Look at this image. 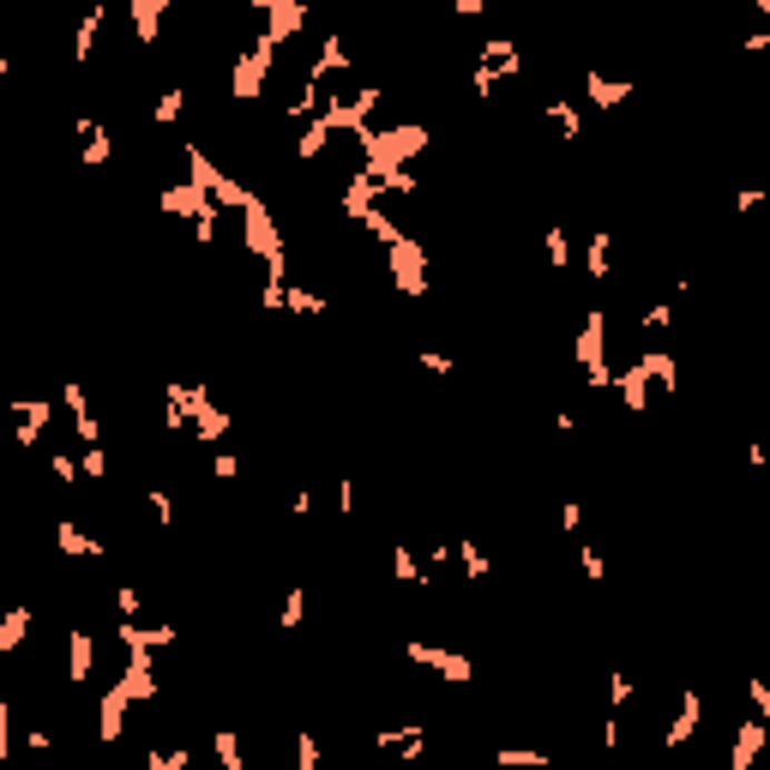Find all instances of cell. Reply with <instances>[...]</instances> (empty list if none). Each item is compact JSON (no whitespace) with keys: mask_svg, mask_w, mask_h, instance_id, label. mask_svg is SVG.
<instances>
[{"mask_svg":"<svg viewBox=\"0 0 770 770\" xmlns=\"http://www.w3.org/2000/svg\"><path fill=\"white\" fill-rule=\"evenodd\" d=\"M211 476H217V482H235V476H241V457H235V452H217V457H211Z\"/></svg>","mask_w":770,"mask_h":770,"instance_id":"43","label":"cell"},{"mask_svg":"<svg viewBox=\"0 0 770 770\" xmlns=\"http://www.w3.org/2000/svg\"><path fill=\"white\" fill-rule=\"evenodd\" d=\"M145 506H151V517H157V530H175V500H169V487L145 482Z\"/></svg>","mask_w":770,"mask_h":770,"instance_id":"34","label":"cell"},{"mask_svg":"<svg viewBox=\"0 0 770 770\" xmlns=\"http://www.w3.org/2000/svg\"><path fill=\"white\" fill-rule=\"evenodd\" d=\"M7 752H12V704L0 699V770H7Z\"/></svg>","mask_w":770,"mask_h":770,"instance_id":"45","label":"cell"},{"mask_svg":"<svg viewBox=\"0 0 770 770\" xmlns=\"http://www.w3.org/2000/svg\"><path fill=\"white\" fill-rule=\"evenodd\" d=\"M609 272H614V235L596 229L584 241V277H590V284H609Z\"/></svg>","mask_w":770,"mask_h":770,"instance_id":"23","label":"cell"},{"mask_svg":"<svg viewBox=\"0 0 770 770\" xmlns=\"http://www.w3.org/2000/svg\"><path fill=\"white\" fill-rule=\"evenodd\" d=\"M416 362H422V367H427V374H434V379H452V374H457V362H452L446 349H422Z\"/></svg>","mask_w":770,"mask_h":770,"instance_id":"40","label":"cell"},{"mask_svg":"<svg viewBox=\"0 0 770 770\" xmlns=\"http://www.w3.org/2000/svg\"><path fill=\"white\" fill-rule=\"evenodd\" d=\"M374 747L392 752V759H404V764H416L422 747H427V722H397V729H379Z\"/></svg>","mask_w":770,"mask_h":770,"instance_id":"12","label":"cell"},{"mask_svg":"<svg viewBox=\"0 0 770 770\" xmlns=\"http://www.w3.org/2000/svg\"><path fill=\"white\" fill-rule=\"evenodd\" d=\"M181 115H187V91H181V85H169V91L151 102V121H157V127H175Z\"/></svg>","mask_w":770,"mask_h":770,"instance_id":"32","label":"cell"},{"mask_svg":"<svg viewBox=\"0 0 770 770\" xmlns=\"http://www.w3.org/2000/svg\"><path fill=\"white\" fill-rule=\"evenodd\" d=\"M560 524L578 536V530H584V506H578V500H560Z\"/></svg>","mask_w":770,"mask_h":770,"instance_id":"46","label":"cell"},{"mask_svg":"<svg viewBox=\"0 0 770 770\" xmlns=\"http://www.w3.org/2000/svg\"><path fill=\"white\" fill-rule=\"evenodd\" d=\"M211 752H217V770H247V752H241V734L235 729H217Z\"/></svg>","mask_w":770,"mask_h":770,"instance_id":"29","label":"cell"},{"mask_svg":"<svg viewBox=\"0 0 770 770\" xmlns=\"http://www.w3.org/2000/svg\"><path fill=\"white\" fill-rule=\"evenodd\" d=\"M584 91L596 109H620V102L632 97V79H602V72H584Z\"/></svg>","mask_w":770,"mask_h":770,"instance_id":"26","label":"cell"},{"mask_svg":"<svg viewBox=\"0 0 770 770\" xmlns=\"http://www.w3.org/2000/svg\"><path fill=\"white\" fill-rule=\"evenodd\" d=\"M72 127H79V162H85V169H102V162L115 157V139H109V127H102L97 115H79V121H72Z\"/></svg>","mask_w":770,"mask_h":770,"instance_id":"15","label":"cell"},{"mask_svg":"<svg viewBox=\"0 0 770 770\" xmlns=\"http://www.w3.org/2000/svg\"><path fill=\"white\" fill-rule=\"evenodd\" d=\"M24 747H31V759H49L55 734H49V729H31V734H24Z\"/></svg>","mask_w":770,"mask_h":770,"instance_id":"47","label":"cell"},{"mask_svg":"<svg viewBox=\"0 0 770 770\" xmlns=\"http://www.w3.org/2000/svg\"><path fill=\"white\" fill-rule=\"evenodd\" d=\"M127 692L121 687H109V692H102V704H97V740H102V747H115V740H121L127 734Z\"/></svg>","mask_w":770,"mask_h":770,"instance_id":"17","label":"cell"},{"mask_svg":"<svg viewBox=\"0 0 770 770\" xmlns=\"http://www.w3.org/2000/svg\"><path fill=\"white\" fill-rule=\"evenodd\" d=\"M61 404L72 416V440L79 446H102V422L91 416V397H85V385H61Z\"/></svg>","mask_w":770,"mask_h":770,"instance_id":"13","label":"cell"},{"mask_svg":"<svg viewBox=\"0 0 770 770\" xmlns=\"http://www.w3.org/2000/svg\"><path fill=\"white\" fill-rule=\"evenodd\" d=\"M79 476H85V482H109V452H102V446H85V452H79Z\"/></svg>","mask_w":770,"mask_h":770,"instance_id":"36","label":"cell"},{"mask_svg":"<svg viewBox=\"0 0 770 770\" xmlns=\"http://www.w3.org/2000/svg\"><path fill=\"white\" fill-rule=\"evenodd\" d=\"M157 205H162V211H169V217H187L199 241H217V217H224V211H217V205L205 199V192L192 187V181H175V187H162V192H157Z\"/></svg>","mask_w":770,"mask_h":770,"instance_id":"3","label":"cell"},{"mask_svg":"<svg viewBox=\"0 0 770 770\" xmlns=\"http://www.w3.org/2000/svg\"><path fill=\"white\" fill-rule=\"evenodd\" d=\"M115 614H121V620H139V614H145L139 584H121V590H115Z\"/></svg>","mask_w":770,"mask_h":770,"instance_id":"38","label":"cell"},{"mask_svg":"<svg viewBox=\"0 0 770 770\" xmlns=\"http://www.w3.org/2000/svg\"><path fill=\"white\" fill-rule=\"evenodd\" d=\"M102 19H109V12H102V0H97V7H85V12H79V24H72V61H91V55H97Z\"/></svg>","mask_w":770,"mask_h":770,"instance_id":"22","label":"cell"},{"mask_svg":"<svg viewBox=\"0 0 770 770\" xmlns=\"http://www.w3.org/2000/svg\"><path fill=\"white\" fill-rule=\"evenodd\" d=\"M355 145H362V175H397L409 157H422L427 145H434V132H427L422 121H397V127H367L355 132Z\"/></svg>","mask_w":770,"mask_h":770,"instance_id":"1","label":"cell"},{"mask_svg":"<svg viewBox=\"0 0 770 770\" xmlns=\"http://www.w3.org/2000/svg\"><path fill=\"white\" fill-rule=\"evenodd\" d=\"M162 12H169V0H132V7H127L132 37H139L145 49H157V37H162Z\"/></svg>","mask_w":770,"mask_h":770,"instance_id":"20","label":"cell"},{"mask_svg":"<svg viewBox=\"0 0 770 770\" xmlns=\"http://www.w3.org/2000/svg\"><path fill=\"white\" fill-rule=\"evenodd\" d=\"M578 367H584L590 385H609V314L590 307L584 325H578Z\"/></svg>","mask_w":770,"mask_h":770,"instance_id":"6","label":"cell"},{"mask_svg":"<svg viewBox=\"0 0 770 770\" xmlns=\"http://www.w3.org/2000/svg\"><path fill=\"white\" fill-rule=\"evenodd\" d=\"M355 770H379V764H355Z\"/></svg>","mask_w":770,"mask_h":770,"instance_id":"51","label":"cell"},{"mask_svg":"<svg viewBox=\"0 0 770 770\" xmlns=\"http://www.w3.org/2000/svg\"><path fill=\"white\" fill-rule=\"evenodd\" d=\"M49 470L61 482H79V457H72V452H49Z\"/></svg>","mask_w":770,"mask_h":770,"instance_id":"44","label":"cell"},{"mask_svg":"<svg viewBox=\"0 0 770 770\" xmlns=\"http://www.w3.org/2000/svg\"><path fill=\"white\" fill-rule=\"evenodd\" d=\"M578 566H584V578H590V584H602V578H609V560H602L590 542H578Z\"/></svg>","mask_w":770,"mask_h":770,"instance_id":"39","label":"cell"},{"mask_svg":"<svg viewBox=\"0 0 770 770\" xmlns=\"http://www.w3.org/2000/svg\"><path fill=\"white\" fill-rule=\"evenodd\" d=\"M392 578H397V584H409V590H427V584H434V578H427V566H422V554H416V547H404V542L392 547Z\"/></svg>","mask_w":770,"mask_h":770,"instance_id":"25","label":"cell"},{"mask_svg":"<svg viewBox=\"0 0 770 770\" xmlns=\"http://www.w3.org/2000/svg\"><path fill=\"white\" fill-rule=\"evenodd\" d=\"M295 770H325V752L307 729H295Z\"/></svg>","mask_w":770,"mask_h":770,"instance_id":"35","label":"cell"},{"mask_svg":"<svg viewBox=\"0 0 770 770\" xmlns=\"http://www.w3.org/2000/svg\"><path fill=\"white\" fill-rule=\"evenodd\" d=\"M289 512L307 517V512H314V494H307V487H295V494H289Z\"/></svg>","mask_w":770,"mask_h":770,"instance_id":"48","label":"cell"},{"mask_svg":"<svg viewBox=\"0 0 770 770\" xmlns=\"http://www.w3.org/2000/svg\"><path fill=\"white\" fill-rule=\"evenodd\" d=\"M669 325H674V302H657V307L644 314V332H650V337H662Z\"/></svg>","mask_w":770,"mask_h":770,"instance_id":"41","label":"cell"},{"mask_svg":"<svg viewBox=\"0 0 770 770\" xmlns=\"http://www.w3.org/2000/svg\"><path fill=\"white\" fill-rule=\"evenodd\" d=\"M272 61H277V42L272 37H254L241 49V61H235V72H229V91L241 97V102H254L265 91V79H272Z\"/></svg>","mask_w":770,"mask_h":770,"instance_id":"8","label":"cell"},{"mask_svg":"<svg viewBox=\"0 0 770 770\" xmlns=\"http://www.w3.org/2000/svg\"><path fill=\"white\" fill-rule=\"evenodd\" d=\"M145 770H192V752L187 747H151L145 752Z\"/></svg>","mask_w":770,"mask_h":770,"instance_id":"33","label":"cell"},{"mask_svg":"<svg viewBox=\"0 0 770 770\" xmlns=\"http://www.w3.org/2000/svg\"><path fill=\"white\" fill-rule=\"evenodd\" d=\"M302 620H307V590H302V584H289L284 609H277V626H302Z\"/></svg>","mask_w":770,"mask_h":770,"instance_id":"37","label":"cell"},{"mask_svg":"<svg viewBox=\"0 0 770 770\" xmlns=\"http://www.w3.org/2000/svg\"><path fill=\"white\" fill-rule=\"evenodd\" d=\"M337 512H344V517L355 512V482H337Z\"/></svg>","mask_w":770,"mask_h":770,"instance_id":"49","label":"cell"},{"mask_svg":"<svg viewBox=\"0 0 770 770\" xmlns=\"http://www.w3.org/2000/svg\"><path fill=\"white\" fill-rule=\"evenodd\" d=\"M385 272H392V284L409 295V302H416V295H427V247L422 241H392L385 247Z\"/></svg>","mask_w":770,"mask_h":770,"instance_id":"9","label":"cell"},{"mask_svg":"<svg viewBox=\"0 0 770 770\" xmlns=\"http://www.w3.org/2000/svg\"><path fill=\"white\" fill-rule=\"evenodd\" d=\"M0 72H12V61H7V49H0Z\"/></svg>","mask_w":770,"mask_h":770,"instance_id":"50","label":"cell"},{"mask_svg":"<svg viewBox=\"0 0 770 770\" xmlns=\"http://www.w3.org/2000/svg\"><path fill=\"white\" fill-rule=\"evenodd\" d=\"M7 416H12V434H7V440H12L19 452H31V446H42V434L55 427V404H49V397H19Z\"/></svg>","mask_w":770,"mask_h":770,"instance_id":"10","label":"cell"},{"mask_svg":"<svg viewBox=\"0 0 770 770\" xmlns=\"http://www.w3.org/2000/svg\"><path fill=\"white\" fill-rule=\"evenodd\" d=\"M284 307H289V314H302V319H325V307H332V302H325V295L319 289H284Z\"/></svg>","mask_w":770,"mask_h":770,"instance_id":"30","label":"cell"},{"mask_svg":"<svg viewBox=\"0 0 770 770\" xmlns=\"http://www.w3.org/2000/svg\"><path fill=\"white\" fill-rule=\"evenodd\" d=\"M494 764L500 770H547V764H554V752H542V747H500Z\"/></svg>","mask_w":770,"mask_h":770,"instance_id":"28","label":"cell"},{"mask_svg":"<svg viewBox=\"0 0 770 770\" xmlns=\"http://www.w3.org/2000/svg\"><path fill=\"white\" fill-rule=\"evenodd\" d=\"M542 115H547V127L560 132V145H578V132H584V115H578L572 97H547Z\"/></svg>","mask_w":770,"mask_h":770,"instance_id":"21","label":"cell"},{"mask_svg":"<svg viewBox=\"0 0 770 770\" xmlns=\"http://www.w3.org/2000/svg\"><path fill=\"white\" fill-rule=\"evenodd\" d=\"M609 385H620V404H626L632 416H644V409H650V367H644V362L620 367V374H614Z\"/></svg>","mask_w":770,"mask_h":770,"instance_id":"19","label":"cell"},{"mask_svg":"<svg viewBox=\"0 0 770 770\" xmlns=\"http://www.w3.org/2000/svg\"><path fill=\"white\" fill-rule=\"evenodd\" d=\"M49 542L61 547L67 560H102V554H109V547H102V536H91V530L72 524V517H61V524L49 530Z\"/></svg>","mask_w":770,"mask_h":770,"instance_id":"14","label":"cell"},{"mask_svg":"<svg viewBox=\"0 0 770 770\" xmlns=\"http://www.w3.org/2000/svg\"><path fill=\"white\" fill-rule=\"evenodd\" d=\"M542 254H547V265H554V272H566V265H572V235L560 229V224H547V229H542Z\"/></svg>","mask_w":770,"mask_h":770,"instance_id":"31","label":"cell"},{"mask_svg":"<svg viewBox=\"0 0 770 770\" xmlns=\"http://www.w3.org/2000/svg\"><path fill=\"white\" fill-rule=\"evenodd\" d=\"M349 61H355V55L344 49V42L325 37V42H319V61L307 67V79H302V85H307V91H325V79H332V72H349Z\"/></svg>","mask_w":770,"mask_h":770,"instance_id":"18","label":"cell"},{"mask_svg":"<svg viewBox=\"0 0 770 770\" xmlns=\"http://www.w3.org/2000/svg\"><path fill=\"white\" fill-rule=\"evenodd\" d=\"M747 699H752V717H759V722H770V687H764L759 674L747 680Z\"/></svg>","mask_w":770,"mask_h":770,"instance_id":"42","label":"cell"},{"mask_svg":"<svg viewBox=\"0 0 770 770\" xmlns=\"http://www.w3.org/2000/svg\"><path fill=\"white\" fill-rule=\"evenodd\" d=\"M517 67H524L517 42L487 37V42H482V61H476V72H470V91H476V97H494V91H500V79H512Z\"/></svg>","mask_w":770,"mask_h":770,"instance_id":"7","label":"cell"},{"mask_svg":"<svg viewBox=\"0 0 770 770\" xmlns=\"http://www.w3.org/2000/svg\"><path fill=\"white\" fill-rule=\"evenodd\" d=\"M404 657L416 662V669H427L434 680H446V687H470L476 680V662L464 657V650H446V644H427V639H409Z\"/></svg>","mask_w":770,"mask_h":770,"instance_id":"4","label":"cell"},{"mask_svg":"<svg viewBox=\"0 0 770 770\" xmlns=\"http://www.w3.org/2000/svg\"><path fill=\"white\" fill-rule=\"evenodd\" d=\"M181 409H187V434L199 446H224L229 440V416L211 404V385H181Z\"/></svg>","mask_w":770,"mask_h":770,"instance_id":"5","label":"cell"},{"mask_svg":"<svg viewBox=\"0 0 770 770\" xmlns=\"http://www.w3.org/2000/svg\"><path fill=\"white\" fill-rule=\"evenodd\" d=\"M31 609H24V602H12L7 614H0V657H12V650H19L24 639H31Z\"/></svg>","mask_w":770,"mask_h":770,"instance_id":"24","label":"cell"},{"mask_svg":"<svg viewBox=\"0 0 770 770\" xmlns=\"http://www.w3.org/2000/svg\"><path fill=\"white\" fill-rule=\"evenodd\" d=\"M284 241H289V235L277 229V217L265 211V199L254 192V199H247V211H241V247H247V254H254L259 265H284V259H289Z\"/></svg>","mask_w":770,"mask_h":770,"instance_id":"2","label":"cell"},{"mask_svg":"<svg viewBox=\"0 0 770 770\" xmlns=\"http://www.w3.org/2000/svg\"><path fill=\"white\" fill-rule=\"evenodd\" d=\"M452 560L464 566L470 584H482V578L494 572V560H487V554H482V542H470V536H457V542H452Z\"/></svg>","mask_w":770,"mask_h":770,"instance_id":"27","label":"cell"},{"mask_svg":"<svg viewBox=\"0 0 770 770\" xmlns=\"http://www.w3.org/2000/svg\"><path fill=\"white\" fill-rule=\"evenodd\" d=\"M704 729V692L699 687H680V710H674V722H669V734H662V747H687L692 734Z\"/></svg>","mask_w":770,"mask_h":770,"instance_id":"11","label":"cell"},{"mask_svg":"<svg viewBox=\"0 0 770 770\" xmlns=\"http://www.w3.org/2000/svg\"><path fill=\"white\" fill-rule=\"evenodd\" d=\"M91 674H97V639H91V626H72L67 632V680L85 687Z\"/></svg>","mask_w":770,"mask_h":770,"instance_id":"16","label":"cell"}]
</instances>
